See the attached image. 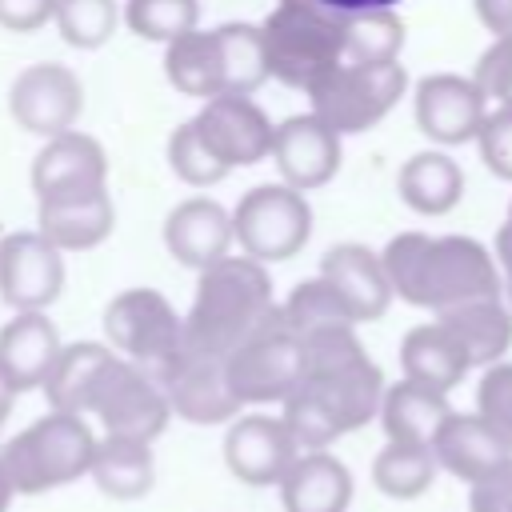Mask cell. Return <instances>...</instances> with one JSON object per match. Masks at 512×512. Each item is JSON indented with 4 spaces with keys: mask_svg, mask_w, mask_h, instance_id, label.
Here are the masks:
<instances>
[{
    "mask_svg": "<svg viewBox=\"0 0 512 512\" xmlns=\"http://www.w3.org/2000/svg\"><path fill=\"white\" fill-rule=\"evenodd\" d=\"M104 184H108V156H104L100 140H92L88 132L68 128L60 136H48L32 160L36 200L64 196V192H88V188H104Z\"/></svg>",
    "mask_w": 512,
    "mask_h": 512,
    "instance_id": "cell-18",
    "label": "cell"
},
{
    "mask_svg": "<svg viewBox=\"0 0 512 512\" xmlns=\"http://www.w3.org/2000/svg\"><path fill=\"white\" fill-rule=\"evenodd\" d=\"M80 416H96L104 436H132V440L152 444L168 428L172 408H168L164 388L156 384V376H148L140 364L112 352L96 368Z\"/></svg>",
    "mask_w": 512,
    "mask_h": 512,
    "instance_id": "cell-7",
    "label": "cell"
},
{
    "mask_svg": "<svg viewBox=\"0 0 512 512\" xmlns=\"http://www.w3.org/2000/svg\"><path fill=\"white\" fill-rule=\"evenodd\" d=\"M112 356L108 344L100 340H80V344H64L60 356L52 360L48 376H44V396H48V408L56 412H76L84 408V396H88V384L96 376V368Z\"/></svg>",
    "mask_w": 512,
    "mask_h": 512,
    "instance_id": "cell-32",
    "label": "cell"
},
{
    "mask_svg": "<svg viewBox=\"0 0 512 512\" xmlns=\"http://www.w3.org/2000/svg\"><path fill=\"white\" fill-rule=\"evenodd\" d=\"M400 200L420 216H444L464 196V172L448 152H416L400 168Z\"/></svg>",
    "mask_w": 512,
    "mask_h": 512,
    "instance_id": "cell-29",
    "label": "cell"
},
{
    "mask_svg": "<svg viewBox=\"0 0 512 512\" xmlns=\"http://www.w3.org/2000/svg\"><path fill=\"white\" fill-rule=\"evenodd\" d=\"M436 320L456 336V344L464 348L472 368H488V364L504 360V352L512 348V312H508L504 296L452 304V308L436 312Z\"/></svg>",
    "mask_w": 512,
    "mask_h": 512,
    "instance_id": "cell-26",
    "label": "cell"
},
{
    "mask_svg": "<svg viewBox=\"0 0 512 512\" xmlns=\"http://www.w3.org/2000/svg\"><path fill=\"white\" fill-rule=\"evenodd\" d=\"M320 276L336 288V296L344 300V308L352 312L356 324H372L388 312L392 304V284L384 276L380 252L364 248V244H336L324 252L320 260Z\"/></svg>",
    "mask_w": 512,
    "mask_h": 512,
    "instance_id": "cell-20",
    "label": "cell"
},
{
    "mask_svg": "<svg viewBox=\"0 0 512 512\" xmlns=\"http://www.w3.org/2000/svg\"><path fill=\"white\" fill-rule=\"evenodd\" d=\"M504 512H512V504H508V508H504Z\"/></svg>",
    "mask_w": 512,
    "mask_h": 512,
    "instance_id": "cell-48",
    "label": "cell"
},
{
    "mask_svg": "<svg viewBox=\"0 0 512 512\" xmlns=\"http://www.w3.org/2000/svg\"><path fill=\"white\" fill-rule=\"evenodd\" d=\"M436 456L424 444H400L388 440L372 460V484L392 500H416L436 480Z\"/></svg>",
    "mask_w": 512,
    "mask_h": 512,
    "instance_id": "cell-33",
    "label": "cell"
},
{
    "mask_svg": "<svg viewBox=\"0 0 512 512\" xmlns=\"http://www.w3.org/2000/svg\"><path fill=\"white\" fill-rule=\"evenodd\" d=\"M92 448H96V432L84 416L48 408L40 420H32L0 448V460L8 468L16 496H40L48 488H64L88 476Z\"/></svg>",
    "mask_w": 512,
    "mask_h": 512,
    "instance_id": "cell-5",
    "label": "cell"
},
{
    "mask_svg": "<svg viewBox=\"0 0 512 512\" xmlns=\"http://www.w3.org/2000/svg\"><path fill=\"white\" fill-rule=\"evenodd\" d=\"M476 16L492 36H512V0H476Z\"/></svg>",
    "mask_w": 512,
    "mask_h": 512,
    "instance_id": "cell-44",
    "label": "cell"
},
{
    "mask_svg": "<svg viewBox=\"0 0 512 512\" xmlns=\"http://www.w3.org/2000/svg\"><path fill=\"white\" fill-rule=\"evenodd\" d=\"M156 384L164 388L172 416H180L188 424H228L240 416V400L228 388L224 360L180 352V360Z\"/></svg>",
    "mask_w": 512,
    "mask_h": 512,
    "instance_id": "cell-17",
    "label": "cell"
},
{
    "mask_svg": "<svg viewBox=\"0 0 512 512\" xmlns=\"http://www.w3.org/2000/svg\"><path fill=\"white\" fill-rule=\"evenodd\" d=\"M232 396L244 404H280L304 376V340L284 324L280 304L272 316L224 356Z\"/></svg>",
    "mask_w": 512,
    "mask_h": 512,
    "instance_id": "cell-9",
    "label": "cell"
},
{
    "mask_svg": "<svg viewBox=\"0 0 512 512\" xmlns=\"http://www.w3.org/2000/svg\"><path fill=\"white\" fill-rule=\"evenodd\" d=\"M380 264L392 284V296H400L412 308L444 312L464 300L504 296L496 256L472 236L400 232L380 252Z\"/></svg>",
    "mask_w": 512,
    "mask_h": 512,
    "instance_id": "cell-1",
    "label": "cell"
},
{
    "mask_svg": "<svg viewBox=\"0 0 512 512\" xmlns=\"http://www.w3.org/2000/svg\"><path fill=\"white\" fill-rule=\"evenodd\" d=\"M104 336L116 356L160 380L184 352V316L156 288H124L104 308Z\"/></svg>",
    "mask_w": 512,
    "mask_h": 512,
    "instance_id": "cell-6",
    "label": "cell"
},
{
    "mask_svg": "<svg viewBox=\"0 0 512 512\" xmlns=\"http://www.w3.org/2000/svg\"><path fill=\"white\" fill-rule=\"evenodd\" d=\"M164 76L180 96H220V64H216V40L212 32H184L164 44Z\"/></svg>",
    "mask_w": 512,
    "mask_h": 512,
    "instance_id": "cell-31",
    "label": "cell"
},
{
    "mask_svg": "<svg viewBox=\"0 0 512 512\" xmlns=\"http://www.w3.org/2000/svg\"><path fill=\"white\" fill-rule=\"evenodd\" d=\"M64 288V256L40 232L0 240V300L12 312H44Z\"/></svg>",
    "mask_w": 512,
    "mask_h": 512,
    "instance_id": "cell-13",
    "label": "cell"
},
{
    "mask_svg": "<svg viewBox=\"0 0 512 512\" xmlns=\"http://www.w3.org/2000/svg\"><path fill=\"white\" fill-rule=\"evenodd\" d=\"M496 268H500V292H504V304L512 312V204H508V220L500 224L496 232Z\"/></svg>",
    "mask_w": 512,
    "mask_h": 512,
    "instance_id": "cell-43",
    "label": "cell"
},
{
    "mask_svg": "<svg viewBox=\"0 0 512 512\" xmlns=\"http://www.w3.org/2000/svg\"><path fill=\"white\" fill-rule=\"evenodd\" d=\"M200 20V0H128L124 4V24L144 36V40H176L192 32Z\"/></svg>",
    "mask_w": 512,
    "mask_h": 512,
    "instance_id": "cell-37",
    "label": "cell"
},
{
    "mask_svg": "<svg viewBox=\"0 0 512 512\" xmlns=\"http://www.w3.org/2000/svg\"><path fill=\"white\" fill-rule=\"evenodd\" d=\"M112 228H116V208H112L108 188L44 196L36 204V232L60 252L96 248L112 236Z\"/></svg>",
    "mask_w": 512,
    "mask_h": 512,
    "instance_id": "cell-19",
    "label": "cell"
},
{
    "mask_svg": "<svg viewBox=\"0 0 512 512\" xmlns=\"http://www.w3.org/2000/svg\"><path fill=\"white\" fill-rule=\"evenodd\" d=\"M116 20H120L116 0H56L52 12L56 32L72 48H100L104 40H112Z\"/></svg>",
    "mask_w": 512,
    "mask_h": 512,
    "instance_id": "cell-36",
    "label": "cell"
},
{
    "mask_svg": "<svg viewBox=\"0 0 512 512\" xmlns=\"http://www.w3.org/2000/svg\"><path fill=\"white\" fill-rule=\"evenodd\" d=\"M272 280L248 256H224L196 276V296L184 316V352L224 360L244 336L272 316Z\"/></svg>",
    "mask_w": 512,
    "mask_h": 512,
    "instance_id": "cell-2",
    "label": "cell"
},
{
    "mask_svg": "<svg viewBox=\"0 0 512 512\" xmlns=\"http://www.w3.org/2000/svg\"><path fill=\"white\" fill-rule=\"evenodd\" d=\"M376 416H380L388 440L432 448L440 424L452 416V404H448V392L424 388L416 380H400V384H384Z\"/></svg>",
    "mask_w": 512,
    "mask_h": 512,
    "instance_id": "cell-25",
    "label": "cell"
},
{
    "mask_svg": "<svg viewBox=\"0 0 512 512\" xmlns=\"http://www.w3.org/2000/svg\"><path fill=\"white\" fill-rule=\"evenodd\" d=\"M88 476L112 500H140L152 492V480H156L152 444L132 436H96Z\"/></svg>",
    "mask_w": 512,
    "mask_h": 512,
    "instance_id": "cell-28",
    "label": "cell"
},
{
    "mask_svg": "<svg viewBox=\"0 0 512 512\" xmlns=\"http://www.w3.org/2000/svg\"><path fill=\"white\" fill-rule=\"evenodd\" d=\"M168 164H172V172H176L184 184H192V188H208V184H220V180L228 176V168L212 156V148L200 140V132H196L192 120L180 124V128L168 136Z\"/></svg>",
    "mask_w": 512,
    "mask_h": 512,
    "instance_id": "cell-38",
    "label": "cell"
},
{
    "mask_svg": "<svg viewBox=\"0 0 512 512\" xmlns=\"http://www.w3.org/2000/svg\"><path fill=\"white\" fill-rule=\"evenodd\" d=\"M324 8H336V12H368V8H396L400 0H320Z\"/></svg>",
    "mask_w": 512,
    "mask_h": 512,
    "instance_id": "cell-45",
    "label": "cell"
},
{
    "mask_svg": "<svg viewBox=\"0 0 512 512\" xmlns=\"http://www.w3.org/2000/svg\"><path fill=\"white\" fill-rule=\"evenodd\" d=\"M268 76L284 88L312 92L336 64H344V12L320 0H276L260 24Z\"/></svg>",
    "mask_w": 512,
    "mask_h": 512,
    "instance_id": "cell-4",
    "label": "cell"
},
{
    "mask_svg": "<svg viewBox=\"0 0 512 512\" xmlns=\"http://www.w3.org/2000/svg\"><path fill=\"white\" fill-rule=\"evenodd\" d=\"M280 316L284 324L304 340L320 328H356L352 312L344 308V300L336 296V288L324 280V276H312L304 284H296L288 292V300L280 304Z\"/></svg>",
    "mask_w": 512,
    "mask_h": 512,
    "instance_id": "cell-35",
    "label": "cell"
},
{
    "mask_svg": "<svg viewBox=\"0 0 512 512\" xmlns=\"http://www.w3.org/2000/svg\"><path fill=\"white\" fill-rule=\"evenodd\" d=\"M312 236L308 196L280 184H256L232 208V240L256 264L292 260Z\"/></svg>",
    "mask_w": 512,
    "mask_h": 512,
    "instance_id": "cell-10",
    "label": "cell"
},
{
    "mask_svg": "<svg viewBox=\"0 0 512 512\" xmlns=\"http://www.w3.org/2000/svg\"><path fill=\"white\" fill-rule=\"evenodd\" d=\"M12 496H16V488H12V480H8V468H4V460H0V512H8Z\"/></svg>",
    "mask_w": 512,
    "mask_h": 512,
    "instance_id": "cell-47",
    "label": "cell"
},
{
    "mask_svg": "<svg viewBox=\"0 0 512 512\" xmlns=\"http://www.w3.org/2000/svg\"><path fill=\"white\" fill-rule=\"evenodd\" d=\"M212 40H216V64H220V92L252 96L268 80L260 24H220L212 28Z\"/></svg>",
    "mask_w": 512,
    "mask_h": 512,
    "instance_id": "cell-30",
    "label": "cell"
},
{
    "mask_svg": "<svg viewBox=\"0 0 512 512\" xmlns=\"http://www.w3.org/2000/svg\"><path fill=\"white\" fill-rule=\"evenodd\" d=\"M280 180L296 192L324 188L340 172V136L320 116H288L272 128V152Z\"/></svg>",
    "mask_w": 512,
    "mask_h": 512,
    "instance_id": "cell-16",
    "label": "cell"
},
{
    "mask_svg": "<svg viewBox=\"0 0 512 512\" xmlns=\"http://www.w3.org/2000/svg\"><path fill=\"white\" fill-rule=\"evenodd\" d=\"M432 456H436V468H444L448 476L476 484L496 464H504L512 452L500 444V436L476 412H452L432 440Z\"/></svg>",
    "mask_w": 512,
    "mask_h": 512,
    "instance_id": "cell-23",
    "label": "cell"
},
{
    "mask_svg": "<svg viewBox=\"0 0 512 512\" xmlns=\"http://www.w3.org/2000/svg\"><path fill=\"white\" fill-rule=\"evenodd\" d=\"M164 248L196 272L224 260L232 248V212H224L208 196H192L176 204L164 220Z\"/></svg>",
    "mask_w": 512,
    "mask_h": 512,
    "instance_id": "cell-21",
    "label": "cell"
},
{
    "mask_svg": "<svg viewBox=\"0 0 512 512\" xmlns=\"http://www.w3.org/2000/svg\"><path fill=\"white\" fill-rule=\"evenodd\" d=\"M300 456L296 440L288 436L280 416L268 412H244L236 420H228L224 432V464L240 484L252 488H272L284 480V472L292 468V460Z\"/></svg>",
    "mask_w": 512,
    "mask_h": 512,
    "instance_id": "cell-14",
    "label": "cell"
},
{
    "mask_svg": "<svg viewBox=\"0 0 512 512\" xmlns=\"http://www.w3.org/2000/svg\"><path fill=\"white\" fill-rule=\"evenodd\" d=\"M484 116H488V100L472 76L436 72L416 84V124L436 144L476 140Z\"/></svg>",
    "mask_w": 512,
    "mask_h": 512,
    "instance_id": "cell-15",
    "label": "cell"
},
{
    "mask_svg": "<svg viewBox=\"0 0 512 512\" xmlns=\"http://www.w3.org/2000/svg\"><path fill=\"white\" fill-rule=\"evenodd\" d=\"M404 48V20L396 8H368L344 16V60L348 64H388Z\"/></svg>",
    "mask_w": 512,
    "mask_h": 512,
    "instance_id": "cell-34",
    "label": "cell"
},
{
    "mask_svg": "<svg viewBox=\"0 0 512 512\" xmlns=\"http://www.w3.org/2000/svg\"><path fill=\"white\" fill-rule=\"evenodd\" d=\"M60 348L64 344L48 312H16L0 328V372L12 380L16 392L40 388Z\"/></svg>",
    "mask_w": 512,
    "mask_h": 512,
    "instance_id": "cell-22",
    "label": "cell"
},
{
    "mask_svg": "<svg viewBox=\"0 0 512 512\" xmlns=\"http://www.w3.org/2000/svg\"><path fill=\"white\" fill-rule=\"evenodd\" d=\"M476 416L512 452V360H496L484 368V376L476 384Z\"/></svg>",
    "mask_w": 512,
    "mask_h": 512,
    "instance_id": "cell-39",
    "label": "cell"
},
{
    "mask_svg": "<svg viewBox=\"0 0 512 512\" xmlns=\"http://www.w3.org/2000/svg\"><path fill=\"white\" fill-rule=\"evenodd\" d=\"M8 112L32 136H44V140L48 136H60L84 112L80 76L68 64H56V60L28 64L12 80V88H8Z\"/></svg>",
    "mask_w": 512,
    "mask_h": 512,
    "instance_id": "cell-11",
    "label": "cell"
},
{
    "mask_svg": "<svg viewBox=\"0 0 512 512\" xmlns=\"http://www.w3.org/2000/svg\"><path fill=\"white\" fill-rule=\"evenodd\" d=\"M16 396H20V392H16V388H12V380H8L4 372H0V428L8 424V416H12V404H16Z\"/></svg>",
    "mask_w": 512,
    "mask_h": 512,
    "instance_id": "cell-46",
    "label": "cell"
},
{
    "mask_svg": "<svg viewBox=\"0 0 512 512\" xmlns=\"http://www.w3.org/2000/svg\"><path fill=\"white\" fill-rule=\"evenodd\" d=\"M476 144H480V160L488 164V172L512 184V108H488L476 132Z\"/></svg>",
    "mask_w": 512,
    "mask_h": 512,
    "instance_id": "cell-41",
    "label": "cell"
},
{
    "mask_svg": "<svg viewBox=\"0 0 512 512\" xmlns=\"http://www.w3.org/2000/svg\"><path fill=\"white\" fill-rule=\"evenodd\" d=\"M56 0H0V28L8 32H36L52 20Z\"/></svg>",
    "mask_w": 512,
    "mask_h": 512,
    "instance_id": "cell-42",
    "label": "cell"
},
{
    "mask_svg": "<svg viewBox=\"0 0 512 512\" xmlns=\"http://www.w3.org/2000/svg\"><path fill=\"white\" fill-rule=\"evenodd\" d=\"M192 124L228 172L260 164L272 152V128L276 124L264 116V108L252 96H232V92L208 96L204 108L192 116Z\"/></svg>",
    "mask_w": 512,
    "mask_h": 512,
    "instance_id": "cell-12",
    "label": "cell"
},
{
    "mask_svg": "<svg viewBox=\"0 0 512 512\" xmlns=\"http://www.w3.org/2000/svg\"><path fill=\"white\" fill-rule=\"evenodd\" d=\"M276 488L284 512H348L352 504V472L328 448L300 452Z\"/></svg>",
    "mask_w": 512,
    "mask_h": 512,
    "instance_id": "cell-24",
    "label": "cell"
},
{
    "mask_svg": "<svg viewBox=\"0 0 512 512\" xmlns=\"http://www.w3.org/2000/svg\"><path fill=\"white\" fill-rule=\"evenodd\" d=\"M400 368H404V380H416L436 392H452L468 376L472 364L464 348L456 344V336L440 320H428V324H416L400 340Z\"/></svg>",
    "mask_w": 512,
    "mask_h": 512,
    "instance_id": "cell-27",
    "label": "cell"
},
{
    "mask_svg": "<svg viewBox=\"0 0 512 512\" xmlns=\"http://www.w3.org/2000/svg\"><path fill=\"white\" fill-rule=\"evenodd\" d=\"M408 92L404 64H336L312 92V116H320L336 136L376 128Z\"/></svg>",
    "mask_w": 512,
    "mask_h": 512,
    "instance_id": "cell-8",
    "label": "cell"
},
{
    "mask_svg": "<svg viewBox=\"0 0 512 512\" xmlns=\"http://www.w3.org/2000/svg\"><path fill=\"white\" fill-rule=\"evenodd\" d=\"M296 388H304L348 436L376 416L384 372L356 340V328H320L304 336V376Z\"/></svg>",
    "mask_w": 512,
    "mask_h": 512,
    "instance_id": "cell-3",
    "label": "cell"
},
{
    "mask_svg": "<svg viewBox=\"0 0 512 512\" xmlns=\"http://www.w3.org/2000/svg\"><path fill=\"white\" fill-rule=\"evenodd\" d=\"M472 80L488 104L512 108V36H492V44L476 60Z\"/></svg>",
    "mask_w": 512,
    "mask_h": 512,
    "instance_id": "cell-40",
    "label": "cell"
}]
</instances>
